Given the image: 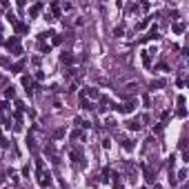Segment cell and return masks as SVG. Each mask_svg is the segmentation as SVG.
<instances>
[{"label": "cell", "mask_w": 189, "mask_h": 189, "mask_svg": "<svg viewBox=\"0 0 189 189\" xmlns=\"http://www.w3.org/2000/svg\"><path fill=\"white\" fill-rule=\"evenodd\" d=\"M38 185H40V187H49V185H51V176H49V171H45L40 163H38Z\"/></svg>", "instance_id": "1"}, {"label": "cell", "mask_w": 189, "mask_h": 189, "mask_svg": "<svg viewBox=\"0 0 189 189\" xmlns=\"http://www.w3.org/2000/svg\"><path fill=\"white\" fill-rule=\"evenodd\" d=\"M134 107H136V102H134V100H129V102H125V105L116 107V109H118L120 113H131V111H134Z\"/></svg>", "instance_id": "2"}, {"label": "cell", "mask_w": 189, "mask_h": 189, "mask_svg": "<svg viewBox=\"0 0 189 189\" xmlns=\"http://www.w3.org/2000/svg\"><path fill=\"white\" fill-rule=\"evenodd\" d=\"M85 98H87V100H98V91H96V87H87Z\"/></svg>", "instance_id": "3"}, {"label": "cell", "mask_w": 189, "mask_h": 189, "mask_svg": "<svg viewBox=\"0 0 189 189\" xmlns=\"http://www.w3.org/2000/svg\"><path fill=\"white\" fill-rule=\"evenodd\" d=\"M80 107H82V109H94V105H91V100H87V98H82V96H80Z\"/></svg>", "instance_id": "4"}, {"label": "cell", "mask_w": 189, "mask_h": 189, "mask_svg": "<svg viewBox=\"0 0 189 189\" xmlns=\"http://www.w3.org/2000/svg\"><path fill=\"white\" fill-rule=\"evenodd\" d=\"M127 127H129L131 131H138V129H140V120H138V118H136V120H129Z\"/></svg>", "instance_id": "5"}, {"label": "cell", "mask_w": 189, "mask_h": 189, "mask_svg": "<svg viewBox=\"0 0 189 189\" xmlns=\"http://www.w3.org/2000/svg\"><path fill=\"white\" fill-rule=\"evenodd\" d=\"M76 125H78L80 129H89V127H91L89 120H85V118H76Z\"/></svg>", "instance_id": "6"}, {"label": "cell", "mask_w": 189, "mask_h": 189, "mask_svg": "<svg viewBox=\"0 0 189 189\" xmlns=\"http://www.w3.org/2000/svg\"><path fill=\"white\" fill-rule=\"evenodd\" d=\"M22 87L27 89V94L31 91V78H29V76H22Z\"/></svg>", "instance_id": "7"}, {"label": "cell", "mask_w": 189, "mask_h": 189, "mask_svg": "<svg viewBox=\"0 0 189 189\" xmlns=\"http://www.w3.org/2000/svg\"><path fill=\"white\" fill-rule=\"evenodd\" d=\"M27 29H29L27 25H22V22H16V33H25Z\"/></svg>", "instance_id": "8"}, {"label": "cell", "mask_w": 189, "mask_h": 189, "mask_svg": "<svg viewBox=\"0 0 189 189\" xmlns=\"http://www.w3.org/2000/svg\"><path fill=\"white\" fill-rule=\"evenodd\" d=\"M40 9H42V5H33V7L29 9V16H36V14H38Z\"/></svg>", "instance_id": "9"}, {"label": "cell", "mask_w": 189, "mask_h": 189, "mask_svg": "<svg viewBox=\"0 0 189 189\" xmlns=\"http://www.w3.org/2000/svg\"><path fill=\"white\" fill-rule=\"evenodd\" d=\"M5 96H7V98H14V96H16V89H14V87H7V91H5Z\"/></svg>", "instance_id": "10"}, {"label": "cell", "mask_w": 189, "mask_h": 189, "mask_svg": "<svg viewBox=\"0 0 189 189\" xmlns=\"http://www.w3.org/2000/svg\"><path fill=\"white\" fill-rule=\"evenodd\" d=\"M174 31H176V33H182V31H185V25H182V22H178V25H174Z\"/></svg>", "instance_id": "11"}, {"label": "cell", "mask_w": 189, "mask_h": 189, "mask_svg": "<svg viewBox=\"0 0 189 189\" xmlns=\"http://www.w3.org/2000/svg\"><path fill=\"white\" fill-rule=\"evenodd\" d=\"M122 147H125L127 151H131V149H134V142H131V140H125V142H122Z\"/></svg>", "instance_id": "12"}, {"label": "cell", "mask_w": 189, "mask_h": 189, "mask_svg": "<svg viewBox=\"0 0 189 189\" xmlns=\"http://www.w3.org/2000/svg\"><path fill=\"white\" fill-rule=\"evenodd\" d=\"M60 60H62V62H71V56H69V54H62Z\"/></svg>", "instance_id": "13"}, {"label": "cell", "mask_w": 189, "mask_h": 189, "mask_svg": "<svg viewBox=\"0 0 189 189\" xmlns=\"http://www.w3.org/2000/svg\"><path fill=\"white\" fill-rule=\"evenodd\" d=\"M122 31H125V27H116V29H113V33H116V36H122Z\"/></svg>", "instance_id": "14"}, {"label": "cell", "mask_w": 189, "mask_h": 189, "mask_svg": "<svg viewBox=\"0 0 189 189\" xmlns=\"http://www.w3.org/2000/svg\"><path fill=\"white\" fill-rule=\"evenodd\" d=\"M185 178H187V171H185V169H182V171H180V174H178V180H185Z\"/></svg>", "instance_id": "15"}]
</instances>
